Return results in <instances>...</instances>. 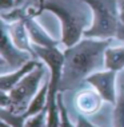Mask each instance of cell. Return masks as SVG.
Wrapping results in <instances>:
<instances>
[{
    "label": "cell",
    "instance_id": "cell-1",
    "mask_svg": "<svg viewBox=\"0 0 124 127\" xmlns=\"http://www.w3.org/2000/svg\"><path fill=\"white\" fill-rule=\"evenodd\" d=\"M112 39L83 37L64 50L60 91L71 90L87 80L89 75L104 70V54Z\"/></svg>",
    "mask_w": 124,
    "mask_h": 127
},
{
    "label": "cell",
    "instance_id": "cell-2",
    "mask_svg": "<svg viewBox=\"0 0 124 127\" xmlns=\"http://www.w3.org/2000/svg\"><path fill=\"white\" fill-rule=\"evenodd\" d=\"M37 16L41 12H51L60 22V43L67 48L84 37V32L91 26L92 11L83 0L77 4L63 3L61 0H37Z\"/></svg>",
    "mask_w": 124,
    "mask_h": 127
},
{
    "label": "cell",
    "instance_id": "cell-3",
    "mask_svg": "<svg viewBox=\"0 0 124 127\" xmlns=\"http://www.w3.org/2000/svg\"><path fill=\"white\" fill-rule=\"evenodd\" d=\"M92 11L91 26L84 32L85 37L124 40V26L119 16L118 0H83Z\"/></svg>",
    "mask_w": 124,
    "mask_h": 127
},
{
    "label": "cell",
    "instance_id": "cell-4",
    "mask_svg": "<svg viewBox=\"0 0 124 127\" xmlns=\"http://www.w3.org/2000/svg\"><path fill=\"white\" fill-rule=\"evenodd\" d=\"M48 75H50V70L47 64L40 60L39 64L31 72L27 74L11 91L1 92V98H0L1 108H5L19 115L25 114L32 99L36 96Z\"/></svg>",
    "mask_w": 124,
    "mask_h": 127
},
{
    "label": "cell",
    "instance_id": "cell-5",
    "mask_svg": "<svg viewBox=\"0 0 124 127\" xmlns=\"http://www.w3.org/2000/svg\"><path fill=\"white\" fill-rule=\"evenodd\" d=\"M0 56H1V64L9 66L12 71L22 67L23 64H25L27 62L35 58L31 52L19 48L13 43L4 22H1V51H0Z\"/></svg>",
    "mask_w": 124,
    "mask_h": 127
},
{
    "label": "cell",
    "instance_id": "cell-6",
    "mask_svg": "<svg viewBox=\"0 0 124 127\" xmlns=\"http://www.w3.org/2000/svg\"><path fill=\"white\" fill-rule=\"evenodd\" d=\"M116 74L111 70H100L89 75L85 80L94 90L101 96V99L109 104L115 106L118 102V90H116Z\"/></svg>",
    "mask_w": 124,
    "mask_h": 127
},
{
    "label": "cell",
    "instance_id": "cell-7",
    "mask_svg": "<svg viewBox=\"0 0 124 127\" xmlns=\"http://www.w3.org/2000/svg\"><path fill=\"white\" fill-rule=\"evenodd\" d=\"M23 22L27 27L29 39L32 42V46L40 47H56L59 42L55 40L50 33L44 30V27L36 20V16H25L23 18Z\"/></svg>",
    "mask_w": 124,
    "mask_h": 127
},
{
    "label": "cell",
    "instance_id": "cell-8",
    "mask_svg": "<svg viewBox=\"0 0 124 127\" xmlns=\"http://www.w3.org/2000/svg\"><path fill=\"white\" fill-rule=\"evenodd\" d=\"M37 64H39L37 58H33V59H31L29 62H27L25 64H23L22 67L16 68V70L9 71V72H3L1 76H0V90H1V92L11 91L27 74L31 72V71L37 66Z\"/></svg>",
    "mask_w": 124,
    "mask_h": 127
},
{
    "label": "cell",
    "instance_id": "cell-9",
    "mask_svg": "<svg viewBox=\"0 0 124 127\" xmlns=\"http://www.w3.org/2000/svg\"><path fill=\"white\" fill-rule=\"evenodd\" d=\"M103 102L104 100L101 99V96L92 88V90H83L79 92L75 99V106L80 114L92 115L100 110Z\"/></svg>",
    "mask_w": 124,
    "mask_h": 127
},
{
    "label": "cell",
    "instance_id": "cell-10",
    "mask_svg": "<svg viewBox=\"0 0 124 127\" xmlns=\"http://www.w3.org/2000/svg\"><path fill=\"white\" fill-rule=\"evenodd\" d=\"M1 22H4V20H1ZM4 23L7 26L9 36H11V39L13 40V43H15L19 48H22L24 51H28V52H31L36 58L32 42H31V39H29L28 31H27V27L24 24L23 19L16 20V22H12V23H7V22H4Z\"/></svg>",
    "mask_w": 124,
    "mask_h": 127
},
{
    "label": "cell",
    "instance_id": "cell-11",
    "mask_svg": "<svg viewBox=\"0 0 124 127\" xmlns=\"http://www.w3.org/2000/svg\"><path fill=\"white\" fill-rule=\"evenodd\" d=\"M104 68L115 72L124 70V44L109 46L104 54Z\"/></svg>",
    "mask_w": 124,
    "mask_h": 127
},
{
    "label": "cell",
    "instance_id": "cell-12",
    "mask_svg": "<svg viewBox=\"0 0 124 127\" xmlns=\"http://www.w3.org/2000/svg\"><path fill=\"white\" fill-rule=\"evenodd\" d=\"M112 123H113V127H124V86L120 87L118 102L113 106Z\"/></svg>",
    "mask_w": 124,
    "mask_h": 127
},
{
    "label": "cell",
    "instance_id": "cell-13",
    "mask_svg": "<svg viewBox=\"0 0 124 127\" xmlns=\"http://www.w3.org/2000/svg\"><path fill=\"white\" fill-rule=\"evenodd\" d=\"M57 104H59V116H60V122H59V127H76L70 119V114L67 111V107L64 104L63 96L59 92V96H57Z\"/></svg>",
    "mask_w": 124,
    "mask_h": 127
},
{
    "label": "cell",
    "instance_id": "cell-14",
    "mask_svg": "<svg viewBox=\"0 0 124 127\" xmlns=\"http://www.w3.org/2000/svg\"><path fill=\"white\" fill-rule=\"evenodd\" d=\"M24 127H47V108L27 118Z\"/></svg>",
    "mask_w": 124,
    "mask_h": 127
},
{
    "label": "cell",
    "instance_id": "cell-15",
    "mask_svg": "<svg viewBox=\"0 0 124 127\" xmlns=\"http://www.w3.org/2000/svg\"><path fill=\"white\" fill-rule=\"evenodd\" d=\"M76 127H99V126H96L94 125L89 119H87V116L85 115H77V119H76Z\"/></svg>",
    "mask_w": 124,
    "mask_h": 127
},
{
    "label": "cell",
    "instance_id": "cell-16",
    "mask_svg": "<svg viewBox=\"0 0 124 127\" xmlns=\"http://www.w3.org/2000/svg\"><path fill=\"white\" fill-rule=\"evenodd\" d=\"M13 1L15 0H0V7L1 9H9V8H13Z\"/></svg>",
    "mask_w": 124,
    "mask_h": 127
},
{
    "label": "cell",
    "instance_id": "cell-17",
    "mask_svg": "<svg viewBox=\"0 0 124 127\" xmlns=\"http://www.w3.org/2000/svg\"><path fill=\"white\" fill-rule=\"evenodd\" d=\"M118 3H119V16L124 26V0H118Z\"/></svg>",
    "mask_w": 124,
    "mask_h": 127
},
{
    "label": "cell",
    "instance_id": "cell-18",
    "mask_svg": "<svg viewBox=\"0 0 124 127\" xmlns=\"http://www.w3.org/2000/svg\"><path fill=\"white\" fill-rule=\"evenodd\" d=\"M25 1V0H15L13 1V7H19V5H23V3Z\"/></svg>",
    "mask_w": 124,
    "mask_h": 127
},
{
    "label": "cell",
    "instance_id": "cell-19",
    "mask_svg": "<svg viewBox=\"0 0 124 127\" xmlns=\"http://www.w3.org/2000/svg\"><path fill=\"white\" fill-rule=\"evenodd\" d=\"M1 127H13V126H11L9 123H7L4 121H1Z\"/></svg>",
    "mask_w": 124,
    "mask_h": 127
}]
</instances>
